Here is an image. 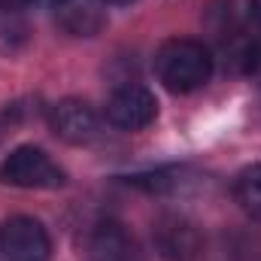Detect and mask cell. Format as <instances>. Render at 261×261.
I'll return each instance as SVG.
<instances>
[{
    "label": "cell",
    "instance_id": "cell-1",
    "mask_svg": "<svg viewBox=\"0 0 261 261\" xmlns=\"http://www.w3.org/2000/svg\"><path fill=\"white\" fill-rule=\"evenodd\" d=\"M155 70H158V79L170 91L189 94V91L210 82L213 55L197 40H170V43L161 46V52L155 58Z\"/></svg>",
    "mask_w": 261,
    "mask_h": 261
},
{
    "label": "cell",
    "instance_id": "cell-2",
    "mask_svg": "<svg viewBox=\"0 0 261 261\" xmlns=\"http://www.w3.org/2000/svg\"><path fill=\"white\" fill-rule=\"evenodd\" d=\"M0 182L15 189H58L64 186V170L37 146H18L0 164Z\"/></svg>",
    "mask_w": 261,
    "mask_h": 261
},
{
    "label": "cell",
    "instance_id": "cell-3",
    "mask_svg": "<svg viewBox=\"0 0 261 261\" xmlns=\"http://www.w3.org/2000/svg\"><path fill=\"white\" fill-rule=\"evenodd\" d=\"M0 249L6 261H49L52 240L43 222L31 216H12L0 225Z\"/></svg>",
    "mask_w": 261,
    "mask_h": 261
},
{
    "label": "cell",
    "instance_id": "cell-4",
    "mask_svg": "<svg viewBox=\"0 0 261 261\" xmlns=\"http://www.w3.org/2000/svg\"><path fill=\"white\" fill-rule=\"evenodd\" d=\"M158 113V100L149 88L137 85V82H128V85H119L110 100H107V119L110 125L122 130H140L146 125H152Z\"/></svg>",
    "mask_w": 261,
    "mask_h": 261
},
{
    "label": "cell",
    "instance_id": "cell-5",
    "mask_svg": "<svg viewBox=\"0 0 261 261\" xmlns=\"http://www.w3.org/2000/svg\"><path fill=\"white\" fill-rule=\"evenodd\" d=\"M152 240H155V249L164 261H192L203 249V237H200L197 225L182 219V216L158 219V225L152 231Z\"/></svg>",
    "mask_w": 261,
    "mask_h": 261
},
{
    "label": "cell",
    "instance_id": "cell-6",
    "mask_svg": "<svg viewBox=\"0 0 261 261\" xmlns=\"http://www.w3.org/2000/svg\"><path fill=\"white\" fill-rule=\"evenodd\" d=\"M52 128L67 143H91L97 137V113L76 97H67L52 110Z\"/></svg>",
    "mask_w": 261,
    "mask_h": 261
},
{
    "label": "cell",
    "instance_id": "cell-7",
    "mask_svg": "<svg viewBox=\"0 0 261 261\" xmlns=\"http://www.w3.org/2000/svg\"><path fill=\"white\" fill-rule=\"evenodd\" d=\"M88 261H140V252L119 222H100L88 234Z\"/></svg>",
    "mask_w": 261,
    "mask_h": 261
},
{
    "label": "cell",
    "instance_id": "cell-8",
    "mask_svg": "<svg viewBox=\"0 0 261 261\" xmlns=\"http://www.w3.org/2000/svg\"><path fill=\"white\" fill-rule=\"evenodd\" d=\"M55 18L73 37H94L107 24V12L100 0H61L55 3Z\"/></svg>",
    "mask_w": 261,
    "mask_h": 261
},
{
    "label": "cell",
    "instance_id": "cell-9",
    "mask_svg": "<svg viewBox=\"0 0 261 261\" xmlns=\"http://www.w3.org/2000/svg\"><path fill=\"white\" fill-rule=\"evenodd\" d=\"M206 21L222 43H231V40L246 34L249 21H255L252 18V0H216L206 12Z\"/></svg>",
    "mask_w": 261,
    "mask_h": 261
},
{
    "label": "cell",
    "instance_id": "cell-10",
    "mask_svg": "<svg viewBox=\"0 0 261 261\" xmlns=\"http://www.w3.org/2000/svg\"><path fill=\"white\" fill-rule=\"evenodd\" d=\"M234 195H237V203H240L252 219L261 222V164L246 167V170L237 176Z\"/></svg>",
    "mask_w": 261,
    "mask_h": 261
},
{
    "label": "cell",
    "instance_id": "cell-11",
    "mask_svg": "<svg viewBox=\"0 0 261 261\" xmlns=\"http://www.w3.org/2000/svg\"><path fill=\"white\" fill-rule=\"evenodd\" d=\"M252 18L261 24V0H252Z\"/></svg>",
    "mask_w": 261,
    "mask_h": 261
},
{
    "label": "cell",
    "instance_id": "cell-12",
    "mask_svg": "<svg viewBox=\"0 0 261 261\" xmlns=\"http://www.w3.org/2000/svg\"><path fill=\"white\" fill-rule=\"evenodd\" d=\"M0 3H3V6H6V9H15V6H18V3H28V0H0Z\"/></svg>",
    "mask_w": 261,
    "mask_h": 261
},
{
    "label": "cell",
    "instance_id": "cell-13",
    "mask_svg": "<svg viewBox=\"0 0 261 261\" xmlns=\"http://www.w3.org/2000/svg\"><path fill=\"white\" fill-rule=\"evenodd\" d=\"M34 3H49V6H55V3H61V0H34Z\"/></svg>",
    "mask_w": 261,
    "mask_h": 261
},
{
    "label": "cell",
    "instance_id": "cell-14",
    "mask_svg": "<svg viewBox=\"0 0 261 261\" xmlns=\"http://www.w3.org/2000/svg\"><path fill=\"white\" fill-rule=\"evenodd\" d=\"M100 3H130V0H100Z\"/></svg>",
    "mask_w": 261,
    "mask_h": 261
}]
</instances>
